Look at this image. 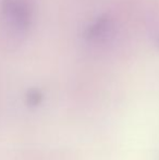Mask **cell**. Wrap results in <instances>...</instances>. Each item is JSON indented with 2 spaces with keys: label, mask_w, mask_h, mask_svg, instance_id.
Segmentation results:
<instances>
[{
  "label": "cell",
  "mask_w": 159,
  "mask_h": 160,
  "mask_svg": "<svg viewBox=\"0 0 159 160\" xmlns=\"http://www.w3.org/2000/svg\"><path fill=\"white\" fill-rule=\"evenodd\" d=\"M111 28H112L111 19H109L107 15H104V17L98 18L95 22H93L87 28L85 35H86L87 39L98 42V40H102L106 37L107 34L110 32Z\"/></svg>",
  "instance_id": "obj_2"
},
{
  "label": "cell",
  "mask_w": 159,
  "mask_h": 160,
  "mask_svg": "<svg viewBox=\"0 0 159 160\" xmlns=\"http://www.w3.org/2000/svg\"><path fill=\"white\" fill-rule=\"evenodd\" d=\"M0 10L6 23L17 32L27 31L32 24L33 11L27 0H1Z\"/></svg>",
  "instance_id": "obj_1"
}]
</instances>
